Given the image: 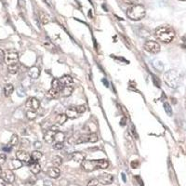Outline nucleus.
I'll return each mask as SVG.
<instances>
[{"mask_svg": "<svg viewBox=\"0 0 186 186\" xmlns=\"http://www.w3.org/2000/svg\"><path fill=\"white\" fill-rule=\"evenodd\" d=\"M155 36L163 43H170L175 37L174 30L169 26H160L155 29Z\"/></svg>", "mask_w": 186, "mask_h": 186, "instance_id": "nucleus-1", "label": "nucleus"}, {"mask_svg": "<svg viewBox=\"0 0 186 186\" xmlns=\"http://www.w3.org/2000/svg\"><path fill=\"white\" fill-rule=\"evenodd\" d=\"M82 169L87 171H94L96 169H106L109 167V162L106 159H99V160H84L81 163Z\"/></svg>", "mask_w": 186, "mask_h": 186, "instance_id": "nucleus-2", "label": "nucleus"}, {"mask_svg": "<svg viewBox=\"0 0 186 186\" xmlns=\"http://www.w3.org/2000/svg\"><path fill=\"white\" fill-rule=\"evenodd\" d=\"M146 14L145 7L142 5L135 4L130 6L126 10V16L132 21H140Z\"/></svg>", "mask_w": 186, "mask_h": 186, "instance_id": "nucleus-3", "label": "nucleus"}, {"mask_svg": "<svg viewBox=\"0 0 186 186\" xmlns=\"http://www.w3.org/2000/svg\"><path fill=\"white\" fill-rule=\"evenodd\" d=\"M164 81L169 88H176L181 82V76L177 71L169 70L164 74Z\"/></svg>", "mask_w": 186, "mask_h": 186, "instance_id": "nucleus-4", "label": "nucleus"}, {"mask_svg": "<svg viewBox=\"0 0 186 186\" xmlns=\"http://www.w3.org/2000/svg\"><path fill=\"white\" fill-rule=\"evenodd\" d=\"M99 138L96 133H89V134H84L79 136L75 140V144H81V143H86V142H91L94 143L98 141Z\"/></svg>", "mask_w": 186, "mask_h": 186, "instance_id": "nucleus-5", "label": "nucleus"}, {"mask_svg": "<svg viewBox=\"0 0 186 186\" xmlns=\"http://www.w3.org/2000/svg\"><path fill=\"white\" fill-rule=\"evenodd\" d=\"M143 48H144L145 51H147L149 53H152V54H156L161 50V47H160L159 43L156 42V41H153V40L146 41L144 43V45H143Z\"/></svg>", "mask_w": 186, "mask_h": 186, "instance_id": "nucleus-6", "label": "nucleus"}, {"mask_svg": "<svg viewBox=\"0 0 186 186\" xmlns=\"http://www.w3.org/2000/svg\"><path fill=\"white\" fill-rule=\"evenodd\" d=\"M16 157L21 160L23 164H31L32 158H31V155H29L26 151L24 150H19L16 153Z\"/></svg>", "mask_w": 186, "mask_h": 186, "instance_id": "nucleus-7", "label": "nucleus"}, {"mask_svg": "<svg viewBox=\"0 0 186 186\" xmlns=\"http://www.w3.org/2000/svg\"><path fill=\"white\" fill-rule=\"evenodd\" d=\"M25 106H26V108H28V110H32V111L36 112L40 107V102L36 98L31 97L26 101Z\"/></svg>", "mask_w": 186, "mask_h": 186, "instance_id": "nucleus-8", "label": "nucleus"}, {"mask_svg": "<svg viewBox=\"0 0 186 186\" xmlns=\"http://www.w3.org/2000/svg\"><path fill=\"white\" fill-rule=\"evenodd\" d=\"M97 179H98L99 183H101L102 184H104V185L111 184L114 182V176L109 173H103Z\"/></svg>", "mask_w": 186, "mask_h": 186, "instance_id": "nucleus-9", "label": "nucleus"}, {"mask_svg": "<svg viewBox=\"0 0 186 186\" xmlns=\"http://www.w3.org/2000/svg\"><path fill=\"white\" fill-rule=\"evenodd\" d=\"M5 62L7 65H11V64H16L19 63V55L17 52H8L7 54H6V59Z\"/></svg>", "mask_w": 186, "mask_h": 186, "instance_id": "nucleus-10", "label": "nucleus"}, {"mask_svg": "<svg viewBox=\"0 0 186 186\" xmlns=\"http://www.w3.org/2000/svg\"><path fill=\"white\" fill-rule=\"evenodd\" d=\"M1 177L3 178V180H4L6 183L12 184V183H14V181H15V175H14L13 171L10 170V169H6V170L2 171Z\"/></svg>", "mask_w": 186, "mask_h": 186, "instance_id": "nucleus-11", "label": "nucleus"}, {"mask_svg": "<svg viewBox=\"0 0 186 186\" xmlns=\"http://www.w3.org/2000/svg\"><path fill=\"white\" fill-rule=\"evenodd\" d=\"M85 157H86L85 154H83L81 152H74V153L71 154L70 156H69V158L71 160L77 162V163H82L85 160Z\"/></svg>", "mask_w": 186, "mask_h": 186, "instance_id": "nucleus-12", "label": "nucleus"}, {"mask_svg": "<svg viewBox=\"0 0 186 186\" xmlns=\"http://www.w3.org/2000/svg\"><path fill=\"white\" fill-rule=\"evenodd\" d=\"M55 133H56V130H53L51 128L48 129L45 134H44V140L47 143H52L54 141V136H55Z\"/></svg>", "mask_w": 186, "mask_h": 186, "instance_id": "nucleus-13", "label": "nucleus"}, {"mask_svg": "<svg viewBox=\"0 0 186 186\" xmlns=\"http://www.w3.org/2000/svg\"><path fill=\"white\" fill-rule=\"evenodd\" d=\"M65 115L67 116V117H68V118H70V119H74V118H76V117H78L79 113L77 112L76 107H73V106H71V107H69V108H67V109H66V111H65Z\"/></svg>", "mask_w": 186, "mask_h": 186, "instance_id": "nucleus-14", "label": "nucleus"}, {"mask_svg": "<svg viewBox=\"0 0 186 186\" xmlns=\"http://www.w3.org/2000/svg\"><path fill=\"white\" fill-rule=\"evenodd\" d=\"M28 75L32 79H37L40 75V69L36 66H33L28 70Z\"/></svg>", "mask_w": 186, "mask_h": 186, "instance_id": "nucleus-15", "label": "nucleus"}, {"mask_svg": "<svg viewBox=\"0 0 186 186\" xmlns=\"http://www.w3.org/2000/svg\"><path fill=\"white\" fill-rule=\"evenodd\" d=\"M63 87H64V86L62 84L61 80L58 79V78H54V79L52 80V82H51V88L54 89V90H56V91H58L59 93H61V91H62V89L63 88Z\"/></svg>", "mask_w": 186, "mask_h": 186, "instance_id": "nucleus-16", "label": "nucleus"}, {"mask_svg": "<svg viewBox=\"0 0 186 186\" xmlns=\"http://www.w3.org/2000/svg\"><path fill=\"white\" fill-rule=\"evenodd\" d=\"M60 174H61V171H60V169L57 167H52V168H50L48 169V175L50 178L57 179V178H59Z\"/></svg>", "mask_w": 186, "mask_h": 186, "instance_id": "nucleus-17", "label": "nucleus"}, {"mask_svg": "<svg viewBox=\"0 0 186 186\" xmlns=\"http://www.w3.org/2000/svg\"><path fill=\"white\" fill-rule=\"evenodd\" d=\"M30 171L33 174H35V175L38 174L41 171V166H40V164L38 162H32L30 164Z\"/></svg>", "mask_w": 186, "mask_h": 186, "instance_id": "nucleus-18", "label": "nucleus"}, {"mask_svg": "<svg viewBox=\"0 0 186 186\" xmlns=\"http://www.w3.org/2000/svg\"><path fill=\"white\" fill-rule=\"evenodd\" d=\"M73 91H74V87L73 86H64L63 88L62 89V91H61V93H60V95L62 97H68V96L72 95Z\"/></svg>", "mask_w": 186, "mask_h": 186, "instance_id": "nucleus-19", "label": "nucleus"}, {"mask_svg": "<svg viewBox=\"0 0 186 186\" xmlns=\"http://www.w3.org/2000/svg\"><path fill=\"white\" fill-rule=\"evenodd\" d=\"M14 91V87L12 84H6L4 87V95L6 97H9Z\"/></svg>", "mask_w": 186, "mask_h": 186, "instance_id": "nucleus-20", "label": "nucleus"}, {"mask_svg": "<svg viewBox=\"0 0 186 186\" xmlns=\"http://www.w3.org/2000/svg\"><path fill=\"white\" fill-rule=\"evenodd\" d=\"M39 18H40V21L43 24H48L50 21V17L44 11H40L39 12Z\"/></svg>", "mask_w": 186, "mask_h": 186, "instance_id": "nucleus-21", "label": "nucleus"}, {"mask_svg": "<svg viewBox=\"0 0 186 186\" xmlns=\"http://www.w3.org/2000/svg\"><path fill=\"white\" fill-rule=\"evenodd\" d=\"M42 156H43L42 153L39 152V151H37V150L32 152V154H31V158H32L33 162H38L42 158Z\"/></svg>", "mask_w": 186, "mask_h": 186, "instance_id": "nucleus-22", "label": "nucleus"}, {"mask_svg": "<svg viewBox=\"0 0 186 186\" xmlns=\"http://www.w3.org/2000/svg\"><path fill=\"white\" fill-rule=\"evenodd\" d=\"M60 80L63 86H73V78L70 75H63Z\"/></svg>", "mask_w": 186, "mask_h": 186, "instance_id": "nucleus-23", "label": "nucleus"}, {"mask_svg": "<svg viewBox=\"0 0 186 186\" xmlns=\"http://www.w3.org/2000/svg\"><path fill=\"white\" fill-rule=\"evenodd\" d=\"M64 140H65L64 133L62 132V131H56L55 136H54V141L55 142H62L63 143Z\"/></svg>", "mask_w": 186, "mask_h": 186, "instance_id": "nucleus-24", "label": "nucleus"}, {"mask_svg": "<svg viewBox=\"0 0 186 186\" xmlns=\"http://www.w3.org/2000/svg\"><path fill=\"white\" fill-rule=\"evenodd\" d=\"M59 96H60V93H59L58 91H56V90L52 89V88H50V89L48 91V93L46 94V97H47L49 100L56 99V98H58Z\"/></svg>", "mask_w": 186, "mask_h": 186, "instance_id": "nucleus-25", "label": "nucleus"}, {"mask_svg": "<svg viewBox=\"0 0 186 186\" xmlns=\"http://www.w3.org/2000/svg\"><path fill=\"white\" fill-rule=\"evenodd\" d=\"M20 69V64L19 63H16V64H11V65H7V71L9 74H15L18 73Z\"/></svg>", "mask_w": 186, "mask_h": 186, "instance_id": "nucleus-26", "label": "nucleus"}, {"mask_svg": "<svg viewBox=\"0 0 186 186\" xmlns=\"http://www.w3.org/2000/svg\"><path fill=\"white\" fill-rule=\"evenodd\" d=\"M19 143H20V141H19V137H18V135H17V134H13V135L11 136L10 140H9L8 144L13 148V147H15V146H18Z\"/></svg>", "mask_w": 186, "mask_h": 186, "instance_id": "nucleus-27", "label": "nucleus"}, {"mask_svg": "<svg viewBox=\"0 0 186 186\" xmlns=\"http://www.w3.org/2000/svg\"><path fill=\"white\" fill-rule=\"evenodd\" d=\"M67 119H68V117H67V116H66L65 114H60V115H58L57 117H56V124L59 125V126L63 125L66 122Z\"/></svg>", "mask_w": 186, "mask_h": 186, "instance_id": "nucleus-28", "label": "nucleus"}, {"mask_svg": "<svg viewBox=\"0 0 186 186\" xmlns=\"http://www.w3.org/2000/svg\"><path fill=\"white\" fill-rule=\"evenodd\" d=\"M22 165H23V163L21 160H19L18 158L17 159H13L11 161V167H12L13 169H21L22 167Z\"/></svg>", "mask_w": 186, "mask_h": 186, "instance_id": "nucleus-29", "label": "nucleus"}, {"mask_svg": "<svg viewBox=\"0 0 186 186\" xmlns=\"http://www.w3.org/2000/svg\"><path fill=\"white\" fill-rule=\"evenodd\" d=\"M43 45L44 47L49 50H51V51H54L55 50V47L54 45L51 43V41H49V40H46V41H43Z\"/></svg>", "mask_w": 186, "mask_h": 186, "instance_id": "nucleus-30", "label": "nucleus"}, {"mask_svg": "<svg viewBox=\"0 0 186 186\" xmlns=\"http://www.w3.org/2000/svg\"><path fill=\"white\" fill-rule=\"evenodd\" d=\"M36 111H32V110H28L26 112V117L29 119V120H34L36 117Z\"/></svg>", "mask_w": 186, "mask_h": 186, "instance_id": "nucleus-31", "label": "nucleus"}, {"mask_svg": "<svg viewBox=\"0 0 186 186\" xmlns=\"http://www.w3.org/2000/svg\"><path fill=\"white\" fill-rule=\"evenodd\" d=\"M52 163L54 164V166H55V167H60V166L62 164V158L61 157V156L56 155V156H54V157H53V159H52Z\"/></svg>", "mask_w": 186, "mask_h": 186, "instance_id": "nucleus-32", "label": "nucleus"}, {"mask_svg": "<svg viewBox=\"0 0 186 186\" xmlns=\"http://www.w3.org/2000/svg\"><path fill=\"white\" fill-rule=\"evenodd\" d=\"M164 109H165L166 113H167L169 116H172V109H171V106L169 105V103H164Z\"/></svg>", "mask_w": 186, "mask_h": 186, "instance_id": "nucleus-33", "label": "nucleus"}, {"mask_svg": "<svg viewBox=\"0 0 186 186\" xmlns=\"http://www.w3.org/2000/svg\"><path fill=\"white\" fill-rule=\"evenodd\" d=\"M20 145H21L22 148H27V147H29V145H30V141H29L26 138H23V139H21V142H20Z\"/></svg>", "mask_w": 186, "mask_h": 186, "instance_id": "nucleus-34", "label": "nucleus"}, {"mask_svg": "<svg viewBox=\"0 0 186 186\" xmlns=\"http://www.w3.org/2000/svg\"><path fill=\"white\" fill-rule=\"evenodd\" d=\"M98 184H99V181H98V179H91V180H89V181H88V183L87 186H97Z\"/></svg>", "mask_w": 186, "mask_h": 186, "instance_id": "nucleus-35", "label": "nucleus"}, {"mask_svg": "<svg viewBox=\"0 0 186 186\" xmlns=\"http://www.w3.org/2000/svg\"><path fill=\"white\" fill-rule=\"evenodd\" d=\"M76 110H77V112L79 113V114H84L85 112H86V106L85 105H78V106H76Z\"/></svg>", "mask_w": 186, "mask_h": 186, "instance_id": "nucleus-36", "label": "nucleus"}, {"mask_svg": "<svg viewBox=\"0 0 186 186\" xmlns=\"http://www.w3.org/2000/svg\"><path fill=\"white\" fill-rule=\"evenodd\" d=\"M5 59H6V54L4 52V50L0 49V64H2L5 62Z\"/></svg>", "mask_w": 186, "mask_h": 186, "instance_id": "nucleus-37", "label": "nucleus"}, {"mask_svg": "<svg viewBox=\"0 0 186 186\" xmlns=\"http://www.w3.org/2000/svg\"><path fill=\"white\" fill-rule=\"evenodd\" d=\"M53 148L56 150H61L63 148V143L62 142H55L53 145Z\"/></svg>", "mask_w": 186, "mask_h": 186, "instance_id": "nucleus-38", "label": "nucleus"}, {"mask_svg": "<svg viewBox=\"0 0 186 186\" xmlns=\"http://www.w3.org/2000/svg\"><path fill=\"white\" fill-rule=\"evenodd\" d=\"M6 160H7L6 155H5V154H0V166L3 165V164L6 162Z\"/></svg>", "mask_w": 186, "mask_h": 186, "instance_id": "nucleus-39", "label": "nucleus"}, {"mask_svg": "<svg viewBox=\"0 0 186 186\" xmlns=\"http://www.w3.org/2000/svg\"><path fill=\"white\" fill-rule=\"evenodd\" d=\"M124 3L126 4H127V5H130V6H132V5H135V4H137V2H138V0H122Z\"/></svg>", "mask_w": 186, "mask_h": 186, "instance_id": "nucleus-40", "label": "nucleus"}, {"mask_svg": "<svg viewBox=\"0 0 186 186\" xmlns=\"http://www.w3.org/2000/svg\"><path fill=\"white\" fill-rule=\"evenodd\" d=\"M139 161L138 160H134V161H132L131 162V164H130V166H131V168L132 169H137L138 167H139Z\"/></svg>", "mask_w": 186, "mask_h": 186, "instance_id": "nucleus-41", "label": "nucleus"}, {"mask_svg": "<svg viewBox=\"0 0 186 186\" xmlns=\"http://www.w3.org/2000/svg\"><path fill=\"white\" fill-rule=\"evenodd\" d=\"M34 146H35V148H36V149H40V148L42 147V145H41V142H40V141H36V142L34 143Z\"/></svg>", "mask_w": 186, "mask_h": 186, "instance_id": "nucleus-42", "label": "nucleus"}, {"mask_svg": "<svg viewBox=\"0 0 186 186\" xmlns=\"http://www.w3.org/2000/svg\"><path fill=\"white\" fill-rule=\"evenodd\" d=\"M43 186H53V184H52V183L50 182V181H45V182H44V185Z\"/></svg>", "mask_w": 186, "mask_h": 186, "instance_id": "nucleus-43", "label": "nucleus"}, {"mask_svg": "<svg viewBox=\"0 0 186 186\" xmlns=\"http://www.w3.org/2000/svg\"><path fill=\"white\" fill-rule=\"evenodd\" d=\"M126 117H123V118L121 119V121H120V125H121V126H125V125H126Z\"/></svg>", "mask_w": 186, "mask_h": 186, "instance_id": "nucleus-44", "label": "nucleus"}, {"mask_svg": "<svg viewBox=\"0 0 186 186\" xmlns=\"http://www.w3.org/2000/svg\"><path fill=\"white\" fill-rule=\"evenodd\" d=\"M5 183H6V182L3 180V178H2V177H0V186H5V184H6Z\"/></svg>", "mask_w": 186, "mask_h": 186, "instance_id": "nucleus-45", "label": "nucleus"}, {"mask_svg": "<svg viewBox=\"0 0 186 186\" xmlns=\"http://www.w3.org/2000/svg\"><path fill=\"white\" fill-rule=\"evenodd\" d=\"M136 179H137V180H139V184H141V186H143V184H142V181H141V179L140 177H136Z\"/></svg>", "mask_w": 186, "mask_h": 186, "instance_id": "nucleus-46", "label": "nucleus"}, {"mask_svg": "<svg viewBox=\"0 0 186 186\" xmlns=\"http://www.w3.org/2000/svg\"><path fill=\"white\" fill-rule=\"evenodd\" d=\"M121 175H122V178H123V181H124V182H126V176H125V174H124V173H122Z\"/></svg>", "mask_w": 186, "mask_h": 186, "instance_id": "nucleus-47", "label": "nucleus"}, {"mask_svg": "<svg viewBox=\"0 0 186 186\" xmlns=\"http://www.w3.org/2000/svg\"><path fill=\"white\" fill-rule=\"evenodd\" d=\"M5 186H13V185H12V184H9V183H7V184H5Z\"/></svg>", "mask_w": 186, "mask_h": 186, "instance_id": "nucleus-48", "label": "nucleus"}, {"mask_svg": "<svg viewBox=\"0 0 186 186\" xmlns=\"http://www.w3.org/2000/svg\"><path fill=\"white\" fill-rule=\"evenodd\" d=\"M2 174V169H1V168H0V175Z\"/></svg>", "mask_w": 186, "mask_h": 186, "instance_id": "nucleus-49", "label": "nucleus"}, {"mask_svg": "<svg viewBox=\"0 0 186 186\" xmlns=\"http://www.w3.org/2000/svg\"><path fill=\"white\" fill-rule=\"evenodd\" d=\"M43 1H44L45 3H48V2H47V0H43Z\"/></svg>", "mask_w": 186, "mask_h": 186, "instance_id": "nucleus-50", "label": "nucleus"}, {"mask_svg": "<svg viewBox=\"0 0 186 186\" xmlns=\"http://www.w3.org/2000/svg\"><path fill=\"white\" fill-rule=\"evenodd\" d=\"M180 1H186V0H180Z\"/></svg>", "mask_w": 186, "mask_h": 186, "instance_id": "nucleus-51", "label": "nucleus"}]
</instances>
